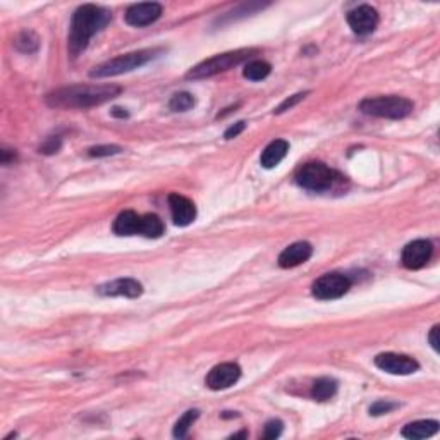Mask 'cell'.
Returning <instances> with one entry per match:
<instances>
[{"mask_svg":"<svg viewBox=\"0 0 440 440\" xmlns=\"http://www.w3.org/2000/svg\"><path fill=\"white\" fill-rule=\"evenodd\" d=\"M121 92L117 85H71L48 93L47 103L55 109H90L110 102Z\"/></svg>","mask_w":440,"mask_h":440,"instance_id":"1","label":"cell"},{"mask_svg":"<svg viewBox=\"0 0 440 440\" xmlns=\"http://www.w3.org/2000/svg\"><path fill=\"white\" fill-rule=\"evenodd\" d=\"M112 19V14L105 7L95 6V3H85L78 7L72 14L71 26H69L67 48L71 57H78L86 47L90 40L98 31H102Z\"/></svg>","mask_w":440,"mask_h":440,"instance_id":"2","label":"cell"},{"mask_svg":"<svg viewBox=\"0 0 440 440\" xmlns=\"http://www.w3.org/2000/svg\"><path fill=\"white\" fill-rule=\"evenodd\" d=\"M164 52V48H143V50L131 52V54L119 55L116 59H110V61L103 62V64L96 65L90 76L92 78H114V76L124 74V72L134 71V69L141 67V65L148 64L150 61L157 59L158 55Z\"/></svg>","mask_w":440,"mask_h":440,"instance_id":"3","label":"cell"},{"mask_svg":"<svg viewBox=\"0 0 440 440\" xmlns=\"http://www.w3.org/2000/svg\"><path fill=\"white\" fill-rule=\"evenodd\" d=\"M415 109V103L404 96L389 95L375 96V98H365L359 103V110L366 116L382 117V119H404L410 116Z\"/></svg>","mask_w":440,"mask_h":440,"instance_id":"4","label":"cell"},{"mask_svg":"<svg viewBox=\"0 0 440 440\" xmlns=\"http://www.w3.org/2000/svg\"><path fill=\"white\" fill-rule=\"evenodd\" d=\"M256 50L253 48H241V50H232V52H225V54L213 55V57L207 59V61L200 62L198 65L191 69V71L186 74L188 79H207L212 78V76L220 74V72L229 71V69L235 67L241 62L248 61Z\"/></svg>","mask_w":440,"mask_h":440,"instance_id":"5","label":"cell"},{"mask_svg":"<svg viewBox=\"0 0 440 440\" xmlns=\"http://www.w3.org/2000/svg\"><path fill=\"white\" fill-rule=\"evenodd\" d=\"M337 178V172L322 162H310L296 172L297 186L313 193L328 191L335 185Z\"/></svg>","mask_w":440,"mask_h":440,"instance_id":"6","label":"cell"},{"mask_svg":"<svg viewBox=\"0 0 440 440\" xmlns=\"http://www.w3.org/2000/svg\"><path fill=\"white\" fill-rule=\"evenodd\" d=\"M351 289V279L344 273L332 272L318 277L311 286V294L320 301L339 300Z\"/></svg>","mask_w":440,"mask_h":440,"instance_id":"7","label":"cell"},{"mask_svg":"<svg viewBox=\"0 0 440 440\" xmlns=\"http://www.w3.org/2000/svg\"><path fill=\"white\" fill-rule=\"evenodd\" d=\"M375 366L382 372L390 373V375H411L420 368L418 362L411 356L397 355V353H382L375 356Z\"/></svg>","mask_w":440,"mask_h":440,"instance_id":"8","label":"cell"},{"mask_svg":"<svg viewBox=\"0 0 440 440\" xmlns=\"http://www.w3.org/2000/svg\"><path fill=\"white\" fill-rule=\"evenodd\" d=\"M432 253H434V246H432L430 241H427V239H417V241L404 246L403 255H401V263L408 270H420L430 262Z\"/></svg>","mask_w":440,"mask_h":440,"instance_id":"9","label":"cell"},{"mask_svg":"<svg viewBox=\"0 0 440 440\" xmlns=\"http://www.w3.org/2000/svg\"><path fill=\"white\" fill-rule=\"evenodd\" d=\"M239 379H241V368L238 363H220L210 370L205 384L212 390H225L238 384Z\"/></svg>","mask_w":440,"mask_h":440,"instance_id":"10","label":"cell"},{"mask_svg":"<svg viewBox=\"0 0 440 440\" xmlns=\"http://www.w3.org/2000/svg\"><path fill=\"white\" fill-rule=\"evenodd\" d=\"M348 24L356 34H370L379 24V12L372 6H358L348 12Z\"/></svg>","mask_w":440,"mask_h":440,"instance_id":"11","label":"cell"},{"mask_svg":"<svg viewBox=\"0 0 440 440\" xmlns=\"http://www.w3.org/2000/svg\"><path fill=\"white\" fill-rule=\"evenodd\" d=\"M162 16V6L157 2H143L134 3L124 14V19L129 26L143 28L155 23Z\"/></svg>","mask_w":440,"mask_h":440,"instance_id":"12","label":"cell"},{"mask_svg":"<svg viewBox=\"0 0 440 440\" xmlns=\"http://www.w3.org/2000/svg\"><path fill=\"white\" fill-rule=\"evenodd\" d=\"M96 293L105 297L124 296L134 300V297H140L143 294V286L134 279H117L112 280V282L98 286L96 287Z\"/></svg>","mask_w":440,"mask_h":440,"instance_id":"13","label":"cell"},{"mask_svg":"<svg viewBox=\"0 0 440 440\" xmlns=\"http://www.w3.org/2000/svg\"><path fill=\"white\" fill-rule=\"evenodd\" d=\"M169 207H171L172 220L179 227H186V225L193 224L196 219V207L186 196L179 195V193H172L169 195Z\"/></svg>","mask_w":440,"mask_h":440,"instance_id":"14","label":"cell"},{"mask_svg":"<svg viewBox=\"0 0 440 440\" xmlns=\"http://www.w3.org/2000/svg\"><path fill=\"white\" fill-rule=\"evenodd\" d=\"M313 255V248L310 242L300 241L294 244L287 246L282 253L279 255V265L282 269H294V266L301 265V263L308 262Z\"/></svg>","mask_w":440,"mask_h":440,"instance_id":"15","label":"cell"},{"mask_svg":"<svg viewBox=\"0 0 440 440\" xmlns=\"http://www.w3.org/2000/svg\"><path fill=\"white\" fill-rule=\"evenodd\" d=\"M114 234L117 235H136L141 231V216L133 210H124L117 216L112 225Z\"/></svg>","mask_w":440,"mask_h":440,"instance_id":"16","label":"cell"},{"mask_svg":"<svg viewBox=\"0 0 440 440\" xmlns=\"http://www.w3.org/2000/svg\"><path fill=\"white\" fill-rule=\"evenodd\" d=\"M287 151H289V143L286 140H275L270 145H266L265 150L262 151L260 157V164L263 169H273L286 158Z\"/></svg>","mask_w":440,"mask_h":440,"instance_id":"17","label":"cell"},{"mask_svg":"<svg viewBox=\"0 0 440 440\" xmlns=\"http://www.w3.org/2000/svg\"><path fill=\"white\" fill-rule=\"evenodd\" d=\"M439 432V421L435 420H420L413 421V423H408L403 428V437L411 439V440H420V439H428L434 437Z\"/></svg>","mask_w":440,"mask_h":440,"instance_id":"18","label":"cell"},{"mask_svg":"<svg viewBox=\"0 0 440 440\" xmlns=\"http://www.w3.org/2000/svg\"><path fill=\"white\" fill-rule=\"evenodd\" d=\"M337 380L331 379V377H322L317 382L313 384V389H311V397L315 401H328L335 396L337 392Z\"/></svg>","mask_w":440,"mask_h":440,"instance_id":"19","label":"cell"},{"mask_svg":"<svg viewBox=\"0 0 440 440\" xmlns=\"http://www.w3.org/2000/svg\"><path fill=\"white\" fill-rule=\"evenodd\" d=\"M165 232L164 222L160 220V217H157L155 213H147V216H141V231L140 235H145L148 239H158Z\"/></svg>","mask_w":440,"mask_h":440,"instance_id":"20","label":"cell"},{"mask_svg":"<svg viewBox=\"0 0 440 440\" xmlns=\"http://www.w3.org/2000/svg\"><path fill=\"white\" fill-rule=\"evenodd\" d=\"M272 71V65L265 61H251L244 65V71H242V76L249 81H262Z\"/></svg>","mask_w":440,"mask_h":440,"instance_id":"21","label":"cell"},{"mask_svg":"<svg viewBox=\"0 0 440 440\" xmlns=\"http://www.w3.org/2000/svg\"><path fill=\"white\" fill-rule=\"evenodd\" d=\"M14 45L23 54H34L40 48V38L33 31H21L16 36V40H14Z\"/></svg>","mask_w":440,"mask_h":440,"instance_id":"22","label":"cell"},{"mask_svg":"<svg viewBox=\"0 0 440 440\" xmlns=\"http://www.w3.org/2000/svg\"><path fill=\"white\" fill-rule=\"evenodd\" d=\"M198 417H200V411L198 410L186 411V413L182 415L181 418H179L178 423H176L174 432H172V434H174V437L176 439H185L186 435H188L189 428L193 427V423H195V421L198 420Z\"/></svg>","mask_w":440,"mask_h":440,"instance_id":"23","label":"cell"},{"mask_svg":"<svg viewBox=\"0 0 440 440\" xmlns=\"http://www.w3.org/2000/svg\"><path fill=\"white\" fill-rule=\"evenodd\" d=\"M193 105H195V96L188 92L176 93L169 102V109L174 112H186V110L193 109Z\"/></svg>","mask_w":440,"mask_h":440,"instance_id":"24","label":"cell"},{"mask_svg":"<svg viewBox=\"0 0 440 440\" xmlns=\"http://www.w3.org/2000/svg\"><path fill=\"white\" fill-rule=\"evenodd\" d=\"M123 151V148L117 147V145H100V147H93L88 150L90 157H112Z\"/></svg>","mask_w":440,"mask_h":440,"instance_id":"25","label":"cell"},{"mask_svg":"<svg viewBox=\"0 0 440 440\" xmlns=\"http://www.w3.org/2000/svg\"><path fill=\"white\" fill-rule=\"evenodd\" d=\"M396 408H399L397 403H390V401H377L375 404L370 406V415L372 417H380V415H387L390 411H394Z\"/></svg>","mask_w":440,"mask_h":440,"instance_id":"26","label":"cell"},{"mask_svg":"<svg viewBox=\"0 0 440 440\" xmlns=\"http://www.w3.org/2000/svg\"><path fill=\"white\" fill-rule=\"evenodd\" d=\"M284 430V423L280 420H270L265 423V430H263V437L273 440L277 437H280Z\"/></svg>","mask_w":440,"mask_h":440,"instance_id":"27","label":"cell"},{"mask_svg":"<svg viewBox=\"0 0 440 440\" xmlns=\"http://www.w3.org/2000/svg\"><path fill=\"white\" fill-rule=\"evenodd\" d=\"M306 95H308V92L296 93V95L289 96V98L284 100V102L280 103V105L277 107L275 110H273V114H284V112H286V110H291V109H293V107H296L297 103L301 102V100H304V96H306Z\"/></svg>","mask_w":440,"mask_h":440,"instance_id":"28","label":"cell"},{"mask_svg":"<svg viewBox=\"0 0 440 440\" xmlns=\"http://www.w3.org/2000/svg\"><path fill=\"white\" fill-rule=\"evenodd\" d=\"M61 147H62L61 138H59V136L48 138V140L45 141V143L40 147V154H43V155H54V154H57L59 150H61Z\"/></svg>","mask_w":440,"mask_h":440,"instance_id":"29","label":"cell"},{"mask_svg":"<svg viewBox=\"0 0 440 440\" xmlns=\"http://www.w3.org/2000/svg\"><path fill=\"white\" fill-rule=\"evenodd\" d=\"M244 129H246V123H244V121H239V123H235L234 126H231L227 131H225L224 138H225V140H232V138H238L239 134H241Z\"/></svg>","mask_w":440,"mask_h":440,"instance_id":"30","label":"cell"},{"mask_svg":"<svg viewBox=\"0 0 440 440\" xmlns=\"http://www.w3.org/2000/svg\"><path fill=\"white\" fill-rule=\"evenodd\" d=\"M439 332H440V327H439V325H435V327L430 331V335H428V341H430L432 348H434V351H437V353H439V349H440L439 348V344H440Z\"/></svg>","mask_w":440,"mask_h":440,"instance_id":"31","label":"cell"},{"mask_svg":"<svg viewBox=\"0 0 440 440\" xmlns=\"http://www.w3.org/2000/svg\"><path fill=\"white\" fill-rule=\"evenodd\" d=\"M14 158H16V154H14L12 150H7V148H3V150L0 151V160H2L3 165H7L10 160H14Z\"/></svg>","mask_w":440,"mask_h":440,"instance_id":"32","label":"cell"},{"mask_svg":"<svg viewBox=\"0 0 440 440\" xmlns=\"http://www.w3.org/2000/svg\"><path fill=\"white\" fill-rule=\"evenodd\" d=\"M112 116L119 117V119H124V117H129V112H127L126 109H121V107H114Z\"/></svg>","mask_w":440,"mask_h":440,"instance_id":"33","label":"cell"},{"mask_svg":"<svg viewBox=\"0 0 440 440\" xmlns=\"http://www.w3.org/2000/svg\"><path fill=\"white\" fill-rule=\"evenodd\" d=\"M248 437V432H239V434H234L231 439H244Z\"/></svg>","mask_w":440,"mask_h":440,"instance_id":"34","label":"cell"}]
</instances>
